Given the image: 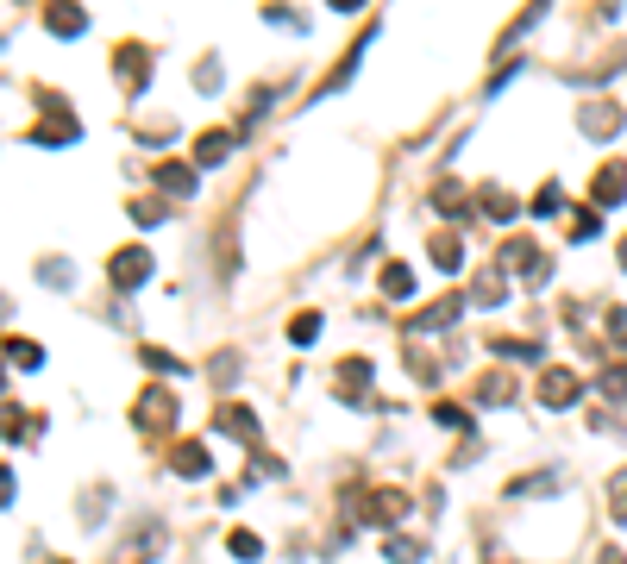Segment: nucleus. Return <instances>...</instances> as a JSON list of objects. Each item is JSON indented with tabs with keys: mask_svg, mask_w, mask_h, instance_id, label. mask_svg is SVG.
<instances>
[{
	"mask_svg": "<svg viewBox=\"0 0 627 564\" xmlns=\"http://www.w3.org/2000/svg\"><path fill=\"white\" fill-rule=\"evenodd\" d=\"M138 427H145V433H170L176 427V395L170 389H145V395H138Z\"/></svg>",
	"mask_w": 627,
	"mask_h": 564,
	"instance_id": "f257e3e1",
	"label": "nucleus"
},
{
	"mask_svg": "<svg viewBox=\"0 0 627 564\" xmlns=\"http://www.w3.org/2000/svg\"><path fill=\"white\" fill-rule=\"evenodd\" d=\"M107 276H113V289H138V282H151V257L138 245H126V251H113Z\"/></svg>",
	"mask_w": 627,
	"mask_h": 564,
	"instance_id": "f03ea898",
	"label": "nucleus"
},
{
	"mask_svg": "<svg viewBox=\"0 0 627 564\" xmlns=\"http://www.w3.org/2000/svg\"><path fill=\"white\" fill-rule=\"evenodd\" d=\"M627 195V163H602V170L590 176V201H596V214L602 207H615Z\"/></svg>",
	"mask_w": 627,
	"mask_h": 564,
	"instance_id": "7ed1b4c3",
	"label": "nucleus"
},
{
	"mask_svg": "<svg viewBox=\"0 0 627 564\" xmlns=\"http://www.w3.org/2000/svg\"><path fill=\"white\" fill-rule=\"evenodd\" d=\"M577 389H584V383H577L571 370H546V376H540V402H546V408H571Z\"/></svg>",
	"mask_w": 627,
	"mask_h": 564,
	"instance_id": "20e7f679",
	"label": "nucleus"
},
{
	"mask_svg": "<svg viewBox=\"0 0 627 564\" xmlns=\"http://www.w3.org/2000/svg\"><path fill=\"white\" fill-rule=\"evenodd\" d=\"M508 264H515V270H521V276L533 282V289H540V282L552 276V264H546V251H540V245H527V239H521V245H508Z\"/></svg>",
	"mask_w": 627,
	"mask_h": 564,
	"instance_id": "39448f33",
	"label": "nucleus"
},
{
	"mask_svg": "<svg viewBox=\"0 0 627 564\" xmlns=\"http://www.w3.org/2000/svg\"><path fill=\"white\" fill-rule=\"evenodd\" d=\"M471 301H477V308H502V301H508V276H502V264L477 270V282H471Z\"/></svg>",
	"mask_w": 627,
	"mask_h": 564,
	"instance_id": "423d86ee",
	"label": "nucleus"
},
{
	"mask_svg": "<svg viewBox=\"0 0 627 564\" xmlns=\"http://www.w3.org/2000/svg\"><path fill=\"white\" fill-rule=\"evenodd\" d=\"M458 308H464V295H439L427 314H414V320H408V333H433V326H452Z\"/></svg>",
	"mask_w": 627,
	"mask_h": 564,
	"instance_id": "0eeeda50",
	"label": "nucleus"
},
{
	"mask_svg": "<svg viewBox=\"0 0 627 564\" xmlns=\"http://www.w3.org/2000/svg\"><path fill=\"white\" fill-rule=\"evenodd\" d=\"M214 427H220V433H232V439H245V445H251V439H258V414H251V408H239V402H226V408L214 414Z\"/></svg>",
	"mask_w": 627,
	"mask_h": 564,
	"instance_id": "6e6552de",
	"label": "nucleus"
},
{
	"mask_svg": "<svg viewBox=\"0 0 627 564\" xmlns=\"http://www.w3.org/2000/svg\"><path fill=\"white\" fill-rule=\"evenodd\" d=\"M577 126H584L590 138H615V132H621V107L596 101V107H584V113H577Z\"/></svg>",
	"mask_w": 627,
	"mask_h": 564,
	"instance_id": "1a4fd4ad",
	"label": "nucleus"
},
{
	"mask_svg": "<svg viewBox=\"0 0 627 564\" xmlns=\"http://www.w3.org/2000/svg\"><path fill=\"white\" fill-rule=\"evenodd\" d=\"M170 470H176V477H207V470H214V458H207V445L182 439V445H176V458H170Z\"/></svg>",
	"mask_w": 627,
	"mask_h": 564,
	"instance_id": "9d476101",
	"label": "nucleus"
},
{
	"mask_svg": "<svg viewBox=\"0 0 627 564\" xmlns=\"http://www.w3.org/2000/svg\"><path fill=\"white\" fill-rule=\"evenodd\" d=\"M76 120H69V113H51V120H38L32 126V138H38V145H76Z\"/></svg>",
	"mask_w": 627,
	"mask_h": 564,
	"instance_id": "9b49d317",
	"label": "nucleus"
},
{
	"mask_svg": "<svg viewBox=\"0 0 627 564\" xmlns=\"http://www.w3.org/2000/svg\"><path fill=\"white\" fill-rule=\"evenodd\" d=\"M477 201H483V214H490V220H515V214H521V201L508 195V188H496V182H483Z\"/></svg>",
	"mask_w": 627,
	"mask_h": 564,
	"instance_id": "f8f14e48",
	"label": "nucleus"
},
{
	"mask_svg": "<svg viewBox=\"0 0 627 564\" xmlns=\"http://www.w3.org/2000/svg\"><path fill=\"white\" fill-rule=\"evenodd\" d=\"M44 26H51L57 38H82L88 32V13L82 7H51V13H44Z\"/></svg>",
	"mask_w": 627,
	"mask_h": 564,
	"instance_id": "ddd939ff",
	"label": "nucleus"
},
{
	"mask_svg": "<svg viewBox=\"0 0 627 564\" xmlns=\"http://www.w3.org/2000/svg\"><path fill=\"white\" fill-rule=\"evenodd\" d=\"M157 188H164V195H189L195 188V163H157Z\"/></svg>",
	"mask_w": 627,
	"mask_h": 564,
	"instance_id": "4468645a",
	"label": "nucleus"
},
{
	"mask_svg": "<svg viewBox=\"0 0 627 564\" xmlns=\"http://www.w3.org/2000/svg\"><path fill=\"white\" fill-rule=\"evenodd\" d=\"M402 514H408L402 489H377V496H370V521H402Z\"/></svg>",
	"mask_w": 627,
	"mask_h": 564,
	"instance_id": "2eb2a0df",
	"label": "nucleus"
},
{
	"mask_svg": "<svg viewBox=\"0 0 627 564\" xmlns=\"http://www.w3.org/2000/svg\"><path fill=\"white\" fill-rule=\"evenodd\" d=\"M226 151H232V132H201L195 138V163H226Z\"/></svg>",
	"mask_w": 627,
	"mask_h": 564,
	"instance_id": "dca6fc26",
	"label": "nucleus"
},
{
	"mask_svg": "<svg viewBox=\"0 0 627 564\" xmlns=\"http://www.w3.org/2000/svg\"><path fill=\"white\" fill-rule=\"evenodd\" d=\"M113 69H120V82H126V88H145V51H138V44H126Z\"/></svg>",
	"mask_w": 627,
	"mask_h": 564,
	"instance_id": "f3484780",
	"label": "nucleus"
},
{
	"mask_svg": "<svg viewBox=\"0 0 627 564\" xmlns=\"http://www.w3.org/2000/svg\"><path fill=\"white\" fill-rule=\"evenodd\" d=\"M433 264H439V270H458V264H464V245H458V232H452V239H446V232L433 239Z\"/></svg>",
	"mask_w": 627,
	"mask_h": 564,
	"instance_id": "a211bd4d",
	"label": "nucleus"
},
{
	"mask_svg": "<svg viewBox=\"0 0 627 564\" xmlns=\"http://www.w3.org/2000/svg\"><path fill=\"white\" fill-rule=\"evenodd\" d=\"M533 214H540V220H552V214H565V188H559V182H546V188H540V195H533Z\"/></svg>",
	"mask_w": 627,
	"mask_h": 564,
	"instance_id": "6ab92c4d",
	"label": "nucleus"
},
{
	"mask_svg": "<svg viewBox=\"0 0 627 564\" xmlns=\"http://www.w3.org/2000/svg\"><path fill=\"white\" fill-rule=\"evenodd\" d=\"M364 383H370V364H364V358H345V364H339V389H345V395H358Z\"/></svg>",
	"mask_w": 627,
	"mask_h": 564,
	"instance_id": "aec40b11",
	"label": "nucleus"
},
{
	"mask_svg": "<svg viewBox=\"0 0 627 564\" xmlns=\"http://www.w3.org/2000/svg\"><path fill=\"white\" fill-rule=\"evenodd\" d=\"M602 395H609V402H627V364H609V370H602Z\"/></svg>",
	"mask_w": 627,
	"mask_h": 564,
	"instance_id": "412c9836",
	"label": "nucleus"
},
{
	"mask_svg": "<svg viewBox=\"0 0 627 564\" xmlns=\"http://www.w3.org/2000/svg\"><path fill=\"white\" fill-rule=\"evenodd\" d=\"M289 339H295V345H314V339H320V314H295V320H289Z\"/></svg>",
	"mask_w": 627,
	"mask_h": 564,
	"instance_id": "4be33fe9",
	"label": "nucleus"
},
{
	"mask_svg": "<svg viewBox=\"0 0 627 564\" xmlns=\"http://www.w3.org/2000/svg\"><path fill=\"white\" fill-rule=\"evenodd\" d=\"M433 420H439V427H452V433H471V414L452 408V402H439V408H433Z\"/></svg>",
	"mask_w": 627,
	"mask_h": 564,
	"instance_id": "5701e85b",
	"label": "nucleus"
},
{
	"mask_svg": "<svg viewBox=\"0 0 627 564\" xmlns=\"http://www.w3.org/2000/svg\"><path fill=\"white\" fill-rule=\"evenodd\" d=\"M383 558H389V564H414V558H421V539H389Z\"/></svg>",
	"mask_w": 627,
	"mask_h": 564,
	"instance_id": "b1692460",
	"label": "nucleus"
},
{
	"mask_svg": "<svg viewBox=\"0 0 627 564\" xmlns=\"http://www.w3.org/2000/svg\"><path fill=\"white\" fill-rule=\"evenodd\" d=\"M7 358H13V364H19V370H32V364H38V358H44V351H38V345H32V339H7Z\"/></svg>",
	"mask_w": 627,
	"mask_h": 564,
	"instance_id": "393cba45",
	"label": "nucleus"
},
{
	"mask_svg": "<svg viewBox=\"0 0 627 564\" xmlns=\"http://www.w3.org/2000/svg\"><path fill=\"white\" fill-rule=\"evenodd\" d=\"M32 427V420L26 414H19V408H7V402H0V439H19V433H26Z\"/></svg>",
	"mask_w": 627,
	"mask_h": 564,
	"instance_id": "a878e982",
	"label": "nucleus"
},
{
	"mask_svg": "<svg viewBox=\"0 0 627 564\" xmlns=\"http://www.w3.org/2000/svg\"><path fill=\"white\" fill-rule=\"evenodd\" d=\"M226 546H232V552H239V558H264V539H258V533H245V527H239V533H232V539H226Z\"/></svg>",
	"mask_w": 627,
	"mask_h": 564,
	"instance_id": "bb28decb",
	"label": "nucleus"
},
{
	"mask_svg": "<svg viewBox=\"0 0 627 564\" xmlns=\"http://www.w3.org/2000/svg\"><path fill=\"white\" fill-rule=\"evenodd\" d=\"M408 289H414V276H408L402 264H389V270H383V295H408Z\"/></svg>",
	"mask_w": 627,
	"mask_h": 564,
	"instance_id": "cd10ccee",
	"label": "nucleus"
},
{
	"mask_svg": "<svg viewBox=\"0 0 627 564\" xmlns=\"http://www.w3.org/2000/svg\"><path fill=\"white\" fill-rule=\"evenodd\" d=\"M609 514H615V521H627V470L609 483Z\"/></svg>",
	"mask_w": 627,
	"mask_h": 564,
	"instance_id": "c85d7f7f",
	"label": "nucleus"
},
{
	"mask_svg": "<svg viewBox=\"0 0 627 564\" xmlns=\"http://www.w3.org/2000/svg\"><path fill=\"white\" fill-rule=\"evenodd\" d=\"M502 358H540V345H527V339H496Z\"/></svg>",
	"mask_w": 627,
	"mask_h": 564,
	"instance_id": "c756f323",
	"label": "nucleus"
},
{
	"mask_svg": "<svg viewBox=\"0 0 627 564\" xmlns=\"http://www.w3.org/2000/svg\"><path fill=\"white\" fill-rule=\"evenodd\" d=\"M232 376H239V358H232V351H220V358H214V383H232Z\"/></svg>",
	"mask_w": 627,
	"mask_h": 564,
	"instance_id": "7c9ffc66",
	"label": "nucleus"
},
{
	"mask_svg": "<svg viewBox=\"0 0 627 564\" xmlns=\"http://www.w3.org/2000/svg\"><path fill=\"white\" fill-rule=\"evenodd\" d=\"M145 364H151V370H170V376H176V370H182V358H170V351H157V345H151V351H145Z\"/></svg>",
	"mask_w": 627,
	"mask_h": 564,
	"instance_id": "2f4dec72",
	"label": "nucleus"
},
{
	"mask_svg": "<svg viewBox=\"0 0 627 564\" xmlns=\"http://www.w3.org/2000/svg\"><path fill=\"white\" fill-rule=\"evenodd\" d=\"M132 220H138V226H157V220H164V207H157V201H138Z\"/></svg>",
	"mask_w": 627,
	"mask_h": 564,
	"instance_id": "473e14b6",
	"label": "nucleus"
},
{
	"mask_svg": "<svg viewBox=\"0 0 627 564\" xmlns=\"http://www.w3.org/2000/svg\"><path fill=\"white\" fill-rule=\"evenodd\" d=\"M596 226H602V214H577V220H571V239H590Z\"/></svg>",
	"mask_w": 627,
	"mask_h": 564,
	"instance_id": "72a5a7b5",
	"label": "nucleus"
},
{
	"mask_svg": "<svg viewBox=\"0 0 627 564\" xmlns=\"http://www.w3.org/2000/svg\"><path fill=\"white\" fill-rule=\"evenodd\" d=\"M609 333H615V345H627V308H609Z\"/></svg>",
	"mask_w": 627,
	"mask_h": 564,
	"instance_id": "f704fd0d",
	"label": "nucleus"
},
{
	"mask_svg": "<svg viewBox=\"0 0 627 564\" xmlns=\"http://www.w3.org/2000/svg\"><path fill=\"white\" fill-rule=\"evenodd\" d=\"M13 496V477H7V470H0V502H7Z\"/></svg>",
	"mask_w": 627,
	"mask_h": 564,
	"instance_id": "c9c22d12",
	"label": "nucleus"
},
{
	"mask_svg": "<svg viewBox=\"0 0 627 564\" xmlns=\"http://www.w3.org/2000/svg\"><path fill=\"white\" fill-rule=\"evenodd\" d=\"M602 564H627V558H621V552H602Z\"/></svg>",
	"mask_w": 627,
	"mask_h": 564,
	"instance_id": "e433bc0d",
	"label": "nucleus"
},
{
	"mask_svg": "<svg viewBox=\"0 0 627 564\" xmlns=\"http://www.w3.org/2000/svg\"><path fill=\"white\" fill-rule=\"evenodd\" d=\"M621 270H627V239H621Z\"/></svg>",
	"mask_w": 627,
	"mask_h": 564,
	"instance_id": "4c0bfd02",
	"label": "nucleus"
}]
</instances>
